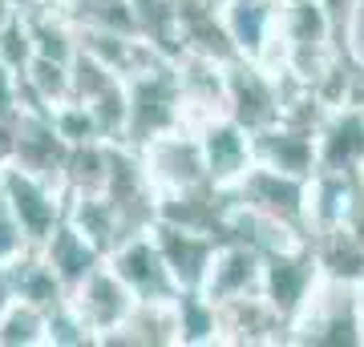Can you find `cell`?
<instances>
[{
  "label": "cell",
  "instance_id": "17",
  "mask_svg": "<svg viewBox=\"0 0 364 347\" xmlns=\"http://www.w3.org/2000/svg\"><path fill=\"white\" fill-rule=\"evenodd\" d=\"M154 238H158V250L166 258L170 275L178 291H198L203 279H207V267L215 258V246L219 238H210L203 231H186V226H174V222H154Z\"/></svg>",
  "mask_w": 364,
  "mask_h": 347
},
{
  "label": "cell",
  "instance_id": "40",
  "mask_svg": "<svg viewBox=\"0 0 364 347\" xmlns=\"http://www.w3.org/2000/svg\"><path fill=\"white\" fill-rule=\"evenodd\" d=\"M41 4H53V9H61V4H65V0H41Z\"/></svg>",
  "mask_w": 364,
  "mask_h": 347
},
{
  "label": "cell",
  "instance_id": "30",
  "mask_svg": "<svg viewBox=\"0 0 364 347\" xmlns=\"http://www.w3.org/2000/svg\"><path fill=\"white\" fill-rule=\"evenodd\" d=\"M45 343H53V347H81V343H97V335L85 327V319L73 311V303H61L57 311L45 315Z\"/></svg>",
  "mask_w": 364,
  "mask_h": 347
},
{
  "label": "cell",
  "instance_id": "11",
  "mask_svg": "<svg viewBox=\"0 0 364 347\" xmlns=\"http://www.w3.org/2000/svg\"><path fill=\"white\" fill-rule=\"evenodd\" d=\"M203 295L219 307V303H235L247 295H263V255L251 250L247 243L223 238L215 246V258L207 267V279L198 287Z\"/></svg>",
  "mask_w": 364,
  "mask_h": 347
},
{
  "label": "cell",
  "instance_id": "16",
  "mask_svg": "<svg viewBox=\"0 0 364 347\" xmlns=\"http://www.w3.org/2000/svg\"><path fill=\"white\" fill-rule=\"evenodd\" d=\"M174 69H178L186 126H203L207 117L227 114V65L198 57V53H182Z\"/></svg>",
  "mask_w": 364,
  "mask_h": 347
},
{
  "label": "cell",
  "instance_id": "29",
  "mask_svg": "<svg viewBox=\"0 0 364 347\" xmlns=\"http://www.w3.org/2000/svg\"><path fill=\"white\" fill-rule=\"evenodd\" d=\"M117 73L114 69H105L93 53L77 49L69 57V93H73V101H93L97 93H105L109 85H117Z\"/></svg>",
  "mask_w": 364,
  "mask_h": 347
},
{
  "label": "cell",
  "instance_id": "26",
  "mask_svg": "<svg viewBox=\"0 0 364 347\" xmlns=\"http://www.w3.org/2000/svg\"><path fill=\"white\" fill-rule=\"evenodd\" d=\"M105 170H109V142H85L69 145L65 158V198L73 194H102L105 190Z\"/></svg>",
  "mask_w": 364,
  "mask_h": 347
},
{
  "label": "cell",
  "instance_id": "20",
  "mask_svg": "<svg viewBox=\"0 0 364 347\" xmlns=\"http://www.w3.org/2000/svg\"><path fill=\"white\" fill-rule=\"evenodd\" d=\"M37 250H41V258L53 267V275L65 283L69 295H73V291L85 283V275H93V270L105 263V255H102V250H97V246H93L69 219L57 222V226H53V234L37 246Z\"/></svg>",
  "mask_w": 364,
  "mask_h": 347
},
{
  "label": "cell",
  "instance_id": "27",
  "mask_svg": "<svg viewBox=\"0 0 364 347\" xmlns=\"http://www.w3.org/2000/svg\"><path fill=\"white\" fill-rule=\"evenodd\" d=\"M45 343V311L25 299H13L0 315V347H37Z\"/></svg>",
  "mask_w": 364,
  "mask_h": 347
},
{
  "label": "cell",
  "instance_id": "10",
  "mask_svg": "<svg viewBox=\"0 0 364 347\" xmlns=\"http://www.w3.org/2000/svg\"><path fill=\"white\" fill-rule=\"evenodd\" d=\"M195 129H198L203 158H207V178L215 186H223V190H231L235 182L255 166V138H251V129H243L227 114L207 117Z\"/></svg>",
  "mask_w": 364,
  "mask_h": 347
},
{
  "label": "cell",
  "instance_id": "2",
  "mask_svg": "<svg viewBox=\"0 0 364 347\" xmlns=\"http://www.w3.org/2000/svg\"><path fill=\"white\" fill-rule=\"evenodd\" d=\"M126 97H130V121H126V142L122 145H130V150H142L154 138L186 126L174 61H158L142 73L126 77Z\"/></svg>",
  "mask_w": 364,
  "mask_h": 347
},
{
  "label": "cell",
  "instance_id": "39",
  "mask_svg": "<svg viewBox=\"0 0 364 347\" xmlns=\"http://www.w3.org/2000/svg\"><path fill=\"white\" fill-rule=\"evenodd\" d=\"M360 331H364V283H360Z\"/></svg>",
  "mask_w": 364,
  "mask_h": 347
},
{
  "label": "cell",
  "instance_id": "36",
  "mask_svg": "<svg viewBox=\"0 0 364 347\" xmlns=\"http://www.w3.org/2000/svg\"><path fill=\"white\" fill-rule=\"evenodd\" d=\"M16 154V121H0V170L13 166Z\"/></svg>",
  "mask_w": 364,
  "mask_h": 347
},
{
  "label": "cell",
  "instance_id": "37",
  "mask_svg": "<svg viewBox=\"0 0 364 347\" xmlns=\"http://www.w3.org/2000/svg\"><path fill=\"white\" fill-rule=\"evenodd\" d=\"M16 299V291H13V275H9V263L0 267V315L9 311V303Z\"/></svg>",
  "mask_w": 364,
  "mask_h": 347
},
{
  "label": "cell",
  "instance_id": "34",
  "mask_svg": "<svg viewBox=\"0 0 364 347\" xmlns=\"http://www.w3.org/2000/svg\"><path fill=\"white\" fill-rule=\"evenodd\" d=\"M344 49H348V61L356 69H364V0H352V21H348V40H344Z\"/></svg>",
  "mask_w": 364,
  "mask_h": 347
},
{
  "label": "cell",
  "instance_id": "7",
  "mask_svg": "<svg viewBox=\"0 0 364 347\" xmlns=\"http://www.w3.org/2000/svg\"><path fill=\"white\" fill-rule=\"evenodd\" d=\"M0 194L9 198L13 214L21 219V231H25L33 250L49 238L57 222L65 219V190H57L49 182L33 178V174H25L21 166L0 170Z\"/></svg>",
  "mask_w": 364,
  "mask_h": 347
},
{
  "label": "cell",
  "instance_id": "18",
  "mask_svg": "<svg viewBox=\"0 0 364 347\" xmlns=\"http://www.w3.org/2000/svg\"><path fill=\"white\" fill-rule=\"evenodd\" d=\"M356 186H360V174H340V170H316L308 178V190H304V234H308V243L316 234L344 226Z\"/></svg>",
  "mask_w": 364,
  "mask_h": 347
},
{
  "label": "cell",
  "instance_id": "28",
  "mask_svg": "<svg viewBox=\"0 0 364 347\" xmlns=\"http://www.w3.org/2000/svg\"><path fill=\"white\" fill-rule=\"evenodd\" d=\"M90 105L93 121H97V133L102 142H126V121H130V97H126V81L109 85L105 93H97Z\"/></svg>",
  "mask_w": 364,
  "mask_h": 347
},
{
  "label": "cell",
  "instance_id": "41",
  "mask_svg": "<svg viewBox=\"0 0 364 347\" xmlns=\"http://www.w3.org/2000/svg\"><path fill=\"white\" fill-rule=\"evenodd\" d=\"M210 4H219V9H223V0H210Z\"/></svg>",
  "mask_w": 364,
  "mask_h": 347
},
{
  "label": "cell",
  "instance_id": "32",
  "mask_svg": "<svg viewBox=\"0 0 364 347\" xmlns=\"http://www.w3.org/2000/svg\"><path fill=\"white\" fill-rule=\"evenodd\" d=\"M0 61L9 65L13 73H25V65L33 61V37H28V25L21 16V9H16V16L9 25L0 28Z\"/></svg>",
  "mask_w": 364,
  "mask_h": 347
},
{
  "label": "cell",
  "instance_id": "8",
  "mask_svg": "<svg viewBox=\"0 0 364 347\" xmlns=\"http://www.w3.org/2000/svg\"><path fill=\"white\" fill-rule=\"evenodd\" d=\"M304 190H308V178H296V174H279L272 166H255L243 174V178L231 186V198L247 210H259L267 219H279L287 226L304 231ZM308 238V234H304Z\"/></svg>",
  "mask_w": 364,
  "mask_h": 347
},
{
  "label": "cell",
  "instance_id": "25",
  "mask_svg": "<svg viewBox=\"0 0 364 347\" xmlns=\"http://www.w3.org/2000/svg\"><path fill=\"white\" fill-rule=\"evenodd\" d=\"M174 319H178L182 347L219 343V307L203 291H178L174 295Z\"/></svg>",
  "mask_w": 364,
  "mask_h": 347
},
{
  "label": "cell",
  "instance_id": "38",
  "mask_svg": "<svg viewBox=\"0 0 364 347\" xmlns=\"http://www.w3.org/2000/svg\"><path fill=\"white\" fill-rule=\"evenodd\" d=\"M13 16H16V0H0V28L9 25Z\"/></svg>",
  "mask_w": 364,
  "mask_h": 347
},
{
  "label": "cell",
  "instance_id": "31",
  "mask_svg": "<svg viewBox=\"0 0 364 347\" xmlns=\"http://www.w3.org/2000/svg\"><path fill=\"white\" fill-rule=\"evenodd\" d=\"M53 126L57 133L65 138L69 145H85V142H102V133H97V121H93L90 105L85 101H65L53 109Z\"/></svg>",
  "mask_w": 364,
  "mask_h": 347
},
{
  "label": "cell",
  "instance_id": "1",
  "mask_svg": "<svg viewBox=\"0 0 364 347\" xmlns=\"http://www.w3.org/2000/svg\"><path fill=\"white\" fill-rule=\"evenodd\" d=\"M291 343H316V347H360V283L348 279H328L312 287L308 303L291 319Z\"/></svg>",
  "mask_w": 364,
  "mask_h": 347
},
{
  "label": "cell",
  "instance_id": "4",
  "mask_svg": "<svg viewBox=\"0 0 364 347\" xmlns=\"http://www.w3.org/2000/svg\"><path fill=\"white\" fill-rule=\"evenodd\" d=\"M146 162V174L154 182L158 194H178V190H195L207 178V158H203V145H198V129L195 126H178L154 138L150 145L138 150Z\"/></svg>",
  "mask_w": 364,
  "mask_h": 347
},
{
  "label": "cell",
  "instance_id": "5",
  "mask_svg": "<svg viewBox=\"0 0 364 347\" xmlns=\"http://www.w3.org/2000/svg\"><path fill=\"white\" fill-rule=\"evenodd\" d=\"M105 263H109L117 279L134 291L138 303H170V299L178 295V283H174L166 258L158 250L154 226L142 231V234H130L126 243H117L114 250L105 255Z\"/></svg>",
  "mask_w": 364,
  "mask_h": 347
},
{
  "label": "cell",
  "instance_id": "23",
  "mask_svg": "<svg viewBox=\"0 0 364 347\" xmlns=\"http://www.w3.org/2000/svg\"><path fill=\"white\" fill-rule=\"evenodd\" d=\"M9 275H13V291L16 299H25V303H33L37 311H57L61 303H69V291L65 283L53 275V267L41 258V250H25L21 258H13L9 263Z\"/></svg>",
  "mask_w": 364,
  "mask_h": 347
},
{
  "label": "cell",
  "instance_id": "13",
  "mask_svg": "<svg viewBox=\"0 0 364 347\" xmlns=\"http://www.w3.org/2000/svg\"><path fill=\"white\" fill-rule=\"evenodd\" d=\"M65 158H69V142L57 133L53 114H21L16 117V154L13 166H21L25 174L49 182L61 190L65 182Z\"/></svg>",
  "mask_w": 364,
  "mask_h": 347
},
{
  "label": "cell",
  "instance_id": "22",
  "mask_svg": "<svg viewBox=\"0 0 364 347\" xmlns=\"http://www.w3.org/2000/svg\"><path fill=\"white\" fill-rule=\"evenodd\" d=\"M65 219L90 238L102 255H109L117 243H126L122 234V219H117V206L109 202V194H73L65 198Z\"/></svg>",
  "mask_w": 364,
  "mask_h": 347
},
{
  "label": "cell",
  "instance_id": "21",
  "mask_svg": "<svg viewBox=\"0 0 364 347\" xmlns=\"http://www.w3.org/2000/svg\"><path fill=\"white\" fill-rule=\"evenodd\" d=\"M102 343L122 347H174L178 343V319H174V299L170 303H134L126 323L109 331Z\"/></svg>",
  "mask_w": 364,
  "mask_h": 347
},
{
  "label": "cell",
  "instance_id": "24",
  "mask_svg": "<svg viewBox=\"0 0 364 347\" xmlns=\"http://www.w3.org/2000/svg\"><path fill=\"white\" fill-rule=\"evenodd\" d=\"M316 263L328 279H348V283H364V243L348 226H336V231H324L312 238Z\"/></svg>",
  "mask_w": 364,
  "mask_h": 347
},
{
  "label": "cell",
  "instance_id": "6",
  "mask_svg": "<svg viewBox=\"0 0 364 347\" xmlns=\"http://www.w3.org/2000/svg\"><path fill=\"white\" fill-rule=\"evenodd\" d=\"M320 263H316L312 243L287 246L263 258V299L275 307V315L291 327V319L299 315V307L308 303L312 287L320 283Z\"/></svg>",
  "mask_w": 364,
  "mask_h": 347
},
{
  "label": "cell",
  "instance_id": "35",
  "mask_svg": "<svg viewBox=\"0 0 364 347\" xmlns=\"http://www.w3.org/2000/svg\"><path fill=\"white\" fill-rule=\"evenodd\" d=\"M21 101H16V73L0 61V121H16Z\"/></svg>",
  "mask_w": 364,
  "mask_h": 347
},
{
  "label": "cell",
  "instance_id": "15",
  "mask_svg": "<svg viewBox=\"0 0 364 347\" xmlns=\"http://www.w3.org/2000/svg\"><path fill=\"white\" fill-rule=\"evenodd\" d=\"M316 133L312 126H296V121H275V126L251 133L255 138V162L272 166L279 174H296V178H312L320 166V150H316Z\"/></svg>",
  "mask_w": 364,
  "mask_h": 347
},
{
  "label": "cell",
  "instance_id": "14",
  "mask_svg": "<svg viewBox=\"0 0 364 347\" xmlns=\"http://www.w3.org/2000/svg\"><path fill=\"white\" fill-rule=\"evenodd\" d=\"M320 166L316 170H340V174H360L364 170V101L332 105L316 133Z\"/></svg>",
  "mask_w": 364,
  "mask_h": 347
},
{
  "label": "cell",
  "instance_id": "19",
  "mask_svg": "<svg viewBox=\"0 0 364 347\" xmlns=\"http://www.w3.org/2000/svg\"><path fill=\"white\" fill-rule=\"evenodd\" d=\"M219 343H291V327L263 295H247L219 303Z\"/></svg>",
  "mask_w": 364,
  "mask_h": 347
},
{
  "label": "cell",
  "instance_id": "33",
  "mask_svg": "<svg viewBox=\"0 0 364 347\" xmlns=\"http://www.w3.org/2000/svg\"><path fill=\"white\" fill-rule=\"evenodd\" d=\"M25 250H33V246H28L25 231H21V219L13 214L9 198L0 194V267H4V263H13V258H21Z\"/></svg>",
  "mask_w": 364,
  "mask_h": 347
},
{
  "label": "cell",
  "instance_id": "12",
  "mask_svg": "<svg viewBox=\"0 0 364 347\" xmlns=\"http://www.w3.org/2000/svg\"><path fill=\"white\" fill-rule=\"evenodd\" d=\"M69 303H73V311L85 319V327L97 335V343H102L105 335L117 331V327L126 323V315L134 311L138 299H134V291L114 275V267L102 263L93 275H85V283L69 295Z\"/></svg>",
  "mask_w": 364,
  "mask_h": 347
},
{
  "label": "cell",
  "instance_id": "3",
  "mask_svg": "<svg viewBox=\"0 0 364 347\" xmlns=\"http://www.w3.org/2000/svg\"><path fill=\"white\" fill-rule=\"evenodd\" d=\"M284 114V73L263 61H239L227 65V117H235L243 129L259 133L275 126Z\"/></svg>",
  "mask_w": 364,
  "mask_h": 347
},
{
  "label": "cell",
  "instance_id": "9",
  "mask_svg": "<svg viewBox=\"0 0 364 347\" xmlns=\"http://www.w3.org/2000/svg\"><path fill=\"white\" fill-rule=\"evenodd\" d=\"M223 25L231 33L239 57L275 65L279 57V16L284 0H223Z\"/></svg>",
  "mask_w": 364,
  "mask_h": 347
}]
</instances>
